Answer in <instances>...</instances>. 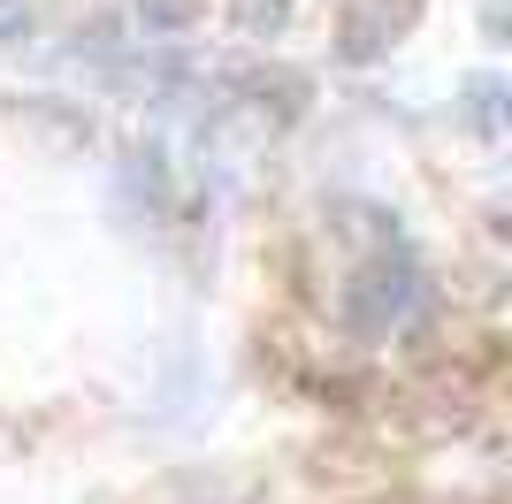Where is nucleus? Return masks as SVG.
I'll return each mask as SVG.
<instances>
[{
    "label": "nucleus",
    "instance_id": "7",
    "mask_svg": "<svg viewBox=\"0 0 512 504\" xmlns=\"http://www.w3.org/2000/svg\"><path fill=\"white\" fill-rule=\"evenodd\" d=\"M138 16H146V31L161 39V31H184V23H192V0H138Z\"/></svg>",
    "mask_w": 512,
    "mask_h": 504
},
{
    "label": "nucleus",
    "instance_id": "1",
    "mask_svg": "<svg viewBox=\"0 0 512 504\" xmlns=\"http://www.w3.org/2000/svg\"><path fill=\"white\" fill-rule=\"evenodd\" d=\"M421 306V260L406 252V237H383V252H367V268L344 283V321L360 336H383Z\"/></svg>",
    "mask_w": 512,
    "mask_h": 504
},
{
    "label": "nucleus",
    "instance_id": "5",
    "mask_svg": "<svg viewBox=\"0 0 512 504\" xmlns=\"http://www.w3.org/2000/svg\"><path fill=\"white\" fill-rule=\"evenodd\" d=\"M497 115H505V84L497 77H467V123L482 138H497Z\"/></svg>",
    "mask_w": 512,
    "mask_h": 504
},
{
    "label": "nucleus",
    "instance_id": "2",
    "mask_svg": "<svg viewBox=\"0 0 512 504\" xmlns=\"http://www.w3.org/2000/svg\"><path fill=\"white\" fill-rule=\"evenodd\" d=\"M16 123L46 130V138H62V146H92V115H85V107H62L54 92H31V100H16Z\"/></svg>",
    "mask_w": 512,
    "mask_h": 504
},
{
    "label": "nucleus",
    "instance_id": "4",
    "mask_svg": "<svg viewBox=\"0 0 512 504\" xmlns=\"http://www.w3.org/2000/svg\"><path fill=\"white\" fill-rule=\"evenodd\" d=\"M123 191H130V199H146V207L161 214V207H169V153H161V146H130Z\"/></svg>",
    "mask_w": 512,
    "mask_h": 504
},
{
    "label": "nucleus",
    "instance_id": "6",
    "mask_svg": "<svg viewBox=\"0 0 512 504\" xmlns=\"http://www.w3.org/2000/svg\"><path fill=\"white\" fill-rule=\"evenodd\" d=\"M230 16H237V31H245V39H268V31H283V23H291V0H237Z\"/></svg>",
    "mask_w": 512,
    "mask_h": 504
},
{
    "label": "nucleus",
    "instance_id": "3",
    "mask_svg": "<svg viewBox=\"0 0 512 504\" xmlns=\"http://www.w3.org/2000/svg\"><path fill=\"white\" fill-rule=\"evenodd\" d=\"M390 46V8L383 0H360V8H352V16H344V62H375V54H383Z\"/></svg>",
    "mask_w": 512,
    "mask_h": 504
}]
</instances>
